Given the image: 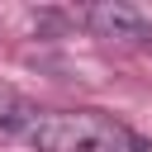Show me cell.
Returning <instances> with one entry per match:
<instances>
[{"label": "cell", "instance_id": "cell-3", "mask_svg": "<svg viewBox=\"0 0 152 152\" xmlns=\"http://www.w3.org/2000/svg\"><path fill=\"white\" fill-rule=\"evenodd\" d=\"M33 119H38V109H33V104H28V100H24L14 86H5V81H0V128L24 133Z\"/></svg>", "mask_w": 152, "mask_h": 152}, {"label": "cell", "instance_id": "cell-2", "mask_svg": "<svg viewBox=\"0 0 152 152\" xmlns=\"http://www.w3.org/2000/svg\"><path fill=\"white\" fill-rule=\"evenodd\" d=\"M81 24L95 38H114V43H152V19L124 0H104V5H86Z\"/></svg>", "mask_w": 152, "mask_h": 152}, {"label": "cell", "instance_id": "cell-1", "mask_svg": "<svg viewBox=\"0 0 152 152\" xmlns=\"http://www.w3.org/2000/svg\"><path fill=\"white\" fill-rule=\"evenodd\" d=\"M19 138L33 152H152V138L100 109H38Z\"/></svg>", "mask_w": 152, "mask_h": 152}]
</instances>
